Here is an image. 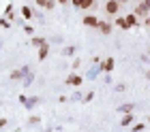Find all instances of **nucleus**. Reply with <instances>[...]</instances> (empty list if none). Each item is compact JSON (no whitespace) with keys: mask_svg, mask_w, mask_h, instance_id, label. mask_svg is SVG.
<instances>
[{"mask_svg":"<svg viewBox=\"0 0 150 132\" xmlns=\"http://www.w3.org/2000/svg\"><path fill=\"white\" fill-rule=\"evenodd\" d=\"M118 9H120V2H118V0H107V2H105V11L110 13V15H116Z\"/></svg>","mask_w":150,"mask_h":132,"instance_id":"f257e3e1","label":"nucleus"},{"mask_svg":"<svg viewBox=\"0 0 150 132\" xmlns=\"http://www.w3.org/2000/svg\"><path fill=\"white\" fill-rule=\"evenodd\" d=\"M71 4L77 6V9H90L94 2H90V0H71Z\"/></svg>","mask_w":150,"mask_h":132,"instance_id":"f03ea898","label":"nucleus"},{"mask_svg":"<svg viewBox=\"0 0 150 132\" xmlns=\"http://www.w3.org/2000/svg\"><path fill=\"white\" fill-rule=\"evenodd\" d=\"M84 26H88V28H99V19L94 17V15H86L84 17Z\"/></svg>","mask_w":150,"mask_h":132,"instance_id":"7ed1b4c3","label":"nucleus"},{"mask_svg":"<svg viewBox=\"0 0 150 132\" xmlns=\"http://www.w3.org/2000/svg\"><path fill=\"white\" fill-rule=\"evenodd\" d=\"M81 81H84V79H81L79 75H75V73L67 77V83H69V85H75V87H77V85H81Z\"/></svg>","mask_w":150,"mask_h":132,"instance_id":"20e7f679","label":"nucleus"},{"mask_svg":"<svg viewBox=\"0 0 150 132\" xmlns=\"http://www.w3.org/2000/svg\"><path fill=\"white\" fill-rule=\"evenodd\" d=\"M114 64H116L114 58H105V60H103V64H101V68H103L105 73H112V71H114Z\"/></svg>","mask_w":150,"mask_h":132,"instance_id":"39448f33","label":"nucleus"},{"mask_svg":"<svg viewBox=\"0 0 150 132\" xmlns=\"http://www.w3.org/2000/svg\"><path fill=\"white\" fill-rule=\"evenodd\" d=\"M133 13H135L137 17H146V15H148V9H146L144 4H137V6H135V11H133Z\"/></svg>","mask_w":150,"mask_h":132,"instance_id":"423d86ee","label":"nucleus"},{"mask_svg":"<svg viewBox=\"0 0 150 132\" xmlns=\"http://www.w3.org/2000/svg\"><path fill=\"white\" fill-rule=\"evenodd\" d=\"M99 30L103 32V34H110L112 32V24L110 22H99Z\"/></svg>","mask_w":150,"mask_h":132,"instance_id":"0eeeda50","label":"nucleus"},{"mask_svg":"<svg viewBox=\"0 0 150 132\" xmlns=\"http://www.w3.org/2000/svg\"><path fill=\"white\" fill-rule=\"evenodd\" d=\"M125 19H127V24H129V28L137 26V15H135V13H129V15H127Z\"/></svg>","mask_w":150,"mask_h":132,"instance_id":"6e6552de","label":"nucleus"},{"mask_svg":"<svg viewBox=\"0 0 150 132\" xmlns=\"http://www.w3.org/2000/svg\"><path fill=\"white\" fill-rule=\"evenodd\" d=\"M131 124H133V115L131 113H125V117H122V122H120V126H131Z\"/></svg>","mask_w":150,"mask_h":132,"instance_id":"1a4fd4ad","label":"nucleus"},{"mask_svg":"<svg viewBox=\"0 0 150 132\" xmlns=\"http://www.w3.org/2000/svg\"><path fill=\"white\" fill-rule=\"evenodd\" d=\"M47 53H50V47H47V43H45L43 47H39V60H45Z\"/></svg>","mask_w":150,"mask_h":132,"instance_id":"9d476101","label":"nucleus"},{"mask_svg":"<svg viewBox=\"0 0 150 132\" xmlns=\"http://www.w3.org/2000/svg\"><path fill=\"white\" fill-rule=\"evenodd\" d=\"M116 26L122 28V30H129V24H127V19H125V17H118V19H116Z\"/></svg>","mask_w":150,"mask_h":132,"instance_id":"9b49d317","label":"nucleus"},{"mask_svg":"<svg viewBox=\"0 0 150 132\" xmlns=\"http://www.w3.org/2000/svg\"><path fill=\"white\" fill-rule=\"evenodd\" d=\"M118 111H120V113H131V111H133V105H131V102H127V105H120Z\"/></svg>","mask_w":150,"mask_h":132,"instance_id":"f8f14e48","label":"nucleus"},{"mask_svg":"<svg viewBox=\"0 0 150 132\" xmlns=\"http://www.w3.org/2000/svg\"><path fill=\"white\" fill-rule=\"evenodd\" d=\"M24 73H26V68H24V71H13V73H11V79H13V81L22 79V77H24Z\"/></svg>","mask_w":150,"mask_h":132,"instance_id":"ddd939ff","label":"nucleus"},{"mask_svg":"<svg viewBox=\"0 0 150 132\" xmlns=\"http://www.w3.org/2000/svg\"><path fill=\"white\" fill-rule=\"evenodd\" d=\"M22 17H24V19H30V17H32L30 6H22Z\"/></svg>","mask_w":150,"mask_h":132,"instance_id":"4468645a","label":"nucleus"},{"mask_svg":"<svg viewBox=\"0 0 150 132\" xmlns=\"http://www.w3.org/2000/svg\"><path fill=\"white\" fill-rule=\"evenodd\" d=\"M45 43H47L45 38H39V36H35V38H32V45H37V47H43Z\"/></svg>","mask_w":150,"mask_h":132,"instance_id":"2eb2a0df","label":"nucleus"},{"mask_svg":"<svg viewBox=\"0 0 150 132\" xmlns=\"http://www.w3.org/2000/svg\"><path fill=\"white\" fill-rule=\"evenodd\" d=\"M9 26H11V22H9L6 17H2V19H0V28H9Z\"/></svg>","mask_w":150,"mask_h":132,"instance_id":"dca6fc26","label":"nucleus"},{"mask_svg":"<svg viewBox=\"0 0 150 132\" xmlns=\"http://www.w3.org/2000/svg\"><path fill=\"white\" fill-rule=\"evenodd\" d=\"M131 130H133V132H142V130H144V124H135Z\"/></svg>","mask_w":150,"mask_h":132,"instance_id":"f3484780","label":"nucleus"},{"mask_svg":"<svg viewBox=\"0 0 150 132\" xmlns=\"http://www.w3.org/2000/svg\"><path fill=\"white\" fill-rule=\"evenodd\" d=\"M92 98H94V94H92V92H90V94H86V96H84V102H90V100H92Z\"/></svg>","mask_w":150,"mask_h":132,"instance_id":"a211bd4d","label":"nucleus"},{"mask_svg":"<svg viewBox=\"0 0 150 132\" xmlns=\"http://www.w3.org/2000/svg\"><path fill=\"white\" fill-rule=\"evenodd\" d=\"M24 32H26V34H32V32H35V28H32V26H26Z\"/></svg>","mask_w":150,"mask_h":132,"instance_id":"6ab92c4d","label":"nucleus"},{"mask_svg":"<svg viewBox=\"0 0 150 132\" xmlns=\"http://www.w3.org/2000/svg\"><path fill=\"white\" fill-rule=\"evenodd\" d=\"M6 126V119H4V117H0V128H4Z\"/></svg>","mask_w":150,"mask_h":132,"instance_id":"aec40b11","label":"nucleus"},{"mask_svg":"<svg viewBox=\"0 0 150 132\" xmlns=\"http://www.w3.org/2000/svg\"><path fill=\"white\" fill-rule=\"evenodd\" d=\"M37 4H39V6H45V4H47V0H37Z\"/></svg>","mask_w":150,"mask_h":132,"instance_id":"412c9836","label":"nucleus"},{"mask_svg":"<svg viewBox=\"0 0 150 132\" xmlns=\"http://www.w3.org/2000/svg\"><path fill=\"white\" fill-rule=\"evenodd\" d=\"M142 4H144V6H146V9L150 11V0H144V2H142Z\"/></svg>","mask_w":150,"mask_h":132,"instance_id":"4be33fe9","label":"nucleus"},{"mask_svg":"<svg viewBox=\"0 0 150 132\" xmlns=\"http://www.w3.org/2000/svg\"><path fill=\"white\" fill-rule=\"evenodd\" d=\"M58 2H60V4H67V2H71V0H58Z\"/></svg>","mask_w":150,"mask_h":132,"instance_id":"5701e85b","label":"nucleus"},{"mask_svg":"<svg viewBox=\"0 0 150 132\" xmlns=\"http://www.w3.org/2000/svg\"><path fill=\"white\" fill-rule=\"evenodd\" d=\"M146 26H148V28H150V17H148V19H146Z\"/></svg>","mask_w":150,"mask_h":132,"instance_id":"b1692460","label":"nucleus"},{"mask_svg":"<svg viewBox=\"0 0 150 132\" xmlns=\"http://www.w3.org/2000/svg\"><path fill=\"white\" fill-rule=\"evenodd\" d=\"M118 2H120V4H122V2H127V0H118Z\"/></svg>","mask_w":150,"mask_h":132,"instance_id":"393cba45","label":"nucleus"},{"mask_svg":"<svg viewBox=\"0 0 150 132\" xmlns=\"http://www.w3.org/2000/svg\"><path fill=\"white\" fill-rule=\"evenodd\" d=\"M148 79H150V73H148Z\"/></svg>","mask_w":150,"mask_h":132,"instance_id":"a878e982","label":"nucleus"},{"mask_svg":"<svg viewBox=\"0 0 150 132\" xmlns=\"http://www.w3.org/2000/svg\"><path fill=\"white\" fill-rule=\"evenodd\" d=\"M90 2H94V0H90Z\"/></svg>","mask_w":150,"mask_h":132,"instance_id":"bb28decb","label":"nucleus"},{"mask_svg":"<svg viewBox=\"0 0 150 132\" xmlns=\"http://www.w3.org/2000/svg\"><path fill=\"white\" fill-rule=\"evenodd\" d=\"M148 122H150V117H148Z\"/></svg>","mask_w":150,"mask_h":132,"instance_id":"cd10ccee","label":"nucleus"},{"mask_svg":"<svg viewBox=\"0 0 150 132\" xmlns=\"http://www.w3.org/2000/svg\"><path fill=\"white\" fill-rule=\"evenodd\" d=\"M148 53H150V51H148Z\"/></svg>","mask_w":150,"mask_h":132,"instance_id":"c85d7f7f","label":"nucleus"}]
</instances>
